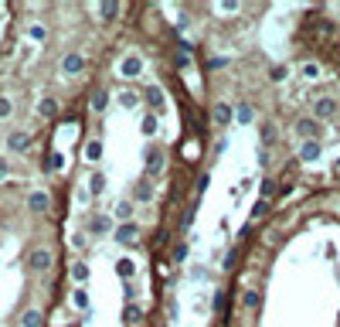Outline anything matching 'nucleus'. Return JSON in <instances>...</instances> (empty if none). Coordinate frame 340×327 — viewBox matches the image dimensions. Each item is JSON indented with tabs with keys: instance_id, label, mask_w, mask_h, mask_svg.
Returning a JSON list of instances; mask_svg holds the SVG:
<instances>
[{
	"instance_id": "nucleus-9",
	"label": "nucleus",
	"mask_w": 340,
	"mask_h": 327,
	"mask_svg": "<svg viewBox=\"0 0 340 327\" xmlns=\"http://www.w3.org/2000/svg\"><path fill=\"white\" fill-rule=\"evenodd\" d=\"M7 147H11L14 154H27V150H31V136L24 133V130H14V133H7Z\"/></svg>"
},
{
	"instance_id": "nucleus-25",
	"label": "nucleus",
	"mask_w": 340,
	"mask_h": 327,
	"mask_svg": "<svg viewBox=\"0 0 340 327\" xmlns=\"http://www.w3.org/2000/svg\"><path fill=\"white\" fill-rule=\"evenodd\" d=\"M21 327H41V310H38V307H31V310H24V317H21Z\"/></svg>"
},
{
	"instance_id": "nucleus-42",
	"label": "nucleus",
	"mask_w": 340,
	"mask_h": 327,
	"mask_svg": "<svg viewBox=\"0 0 340 327\" xmlns=\"http://www.w3.org/2000/svg\"><path fill=\"white\" fill-rule=\"evenodd\" d=\"M72 327H79V324H72Z\"/></svg>"
},
{
	"instance_id": "nucleus-32",
	"label": "nucleus",
	"mask_w": 340,
	"mask_h": 327,
	"mask_svg": "<svg viewBox=\"0 0 340 327\" xmlns=\"http://www.w3.org/2000/svg\"><path fill=\"white\" fill-rule=\"evenodd\" d=\"M259 191H262V201H265V198H272V194H276V181L265 177V181L259 184Z\"/></svg>"
},
{
	"instance_id": "nucleus-18",
	"label": "nucleus",
	"mask_w": 340,
	"mask_h": 327,
	"mask_svg": "<svg viewBox=\"0 0 340 327\" xmlns=\"http://www.w3.org/2000/svg\"><path fill=\"white\" fill-rule=\"evenodd\" d=\"M140 320H143V307H136V304H126L123 307V324H140Z\"/></svg>"
},
{
	"instance_id": "nucleus-7",
	"label": "nucleus",
	"mask_w": 340,
	"mask_h": 327,
	"mask_svg": "<svg viewBox=\"0 0 340 327\" xmlns=\"http://www.w3.org/2000/svg\"><path fill=\"white\" fill-rule=\"evenodd\" d=\"M211 120H215L218 130H225V126H231V120H235V109H231L228 102H215V109H211Z\"/></svg>"
},
{
	"instance_id": "nucleus-23",
	"label": "nucleus",
	"mask_w": 340,
	"mask_h": 327,
	"mask_svg": "<svg viewBox=\"0 0 340 327\" xmlns=\"http://www.w3.org/2000/svg\"><path fill=\"white\" fill-rule=\"evenodd\" d=\"M85 160H92V164H95V160H102V140H99V136L85 143Z\"/></svg>"
},
{
	"instance_id": "nucleus-31",
	"label": "nucleus",
	"mask_w": 340,
	"mask_h": 327,
	"mask_svg": "<svg viewBox=\"0 0 340 327\" xmlns=\"http://www.w3.org/2000/svg\"><path fill=\"white\" fill-rule=\"evenodd\" d=\"M72 280L82 286V283L89 280V266H85V262H75V266H72Z\"/></svg>"
},
{
	"instance_id": "nucleus-37",
	"label": "nucleus",
	"mask_w": 340,
	"mask_h": 327,
	"mask_svg": "<svg viewBox=\"0 0 340 327\" xmlns=\"http://www.w3.org/2000/svg\"><path fill=\"white\" fill-rule=\"evenodd\" d=\"M238 4H218V14H235Z\"/></svg>"
},
{
	"instance_id": "nucleus-8",
	"label": "nucleus",
	"mask_w": 340,
	"mask_h": 327,
	"mask_svg": "<svg viewBox=\"0 0 340 327\" xmlns=\"http://www.w3.org/2000/svg\"><path fill=\"white\" fill-rule=\"evenodd\" d=\"M143 99L150 102V109H153V113H163V109H167V92L160 89V85H150Z\"/></svg>"
},
{
	"instance_id": "nucleus-22",
	"label": "nucleus",
	"mask_w": 340,
	"mask_h": 327,
	"mask_svg": "<svg viewBox=\"0 0 340 327\" xmlns=\"http://www.w3.org/2000/svg\"><path fill=\"white\" fill-rule=\"evenodd\" d=\"M299 79L317 82L320 79V65H317V62H303V65H299Z\"/></svg>"
},
{
	"instance_id": "nucleus-3",
	"label": "nucleus",
	"mask_w": 340,
	"mask_h": 327,
	"mask_svg": "<svg viewBox=\"0 0 340 327\" xmlns=\"http://www.w3.org/2000/svg\"><path fill=\"white\" fill-rule=\"evenodd\" d=\"M323 133V126H320V120H313V116H303V120H296V136L299 140H317V136Z\"/></svg>"
},
{
	"instance_id": "nucleus-40",
	"label": "nucleus",
	"mask_w": 340,
	"mask_h": 327,
	"mask_svg": "<svg viewBox=\"0 0 340 327\" xmlns=\"http://www.w3.org/2000/svg\"><path fill=\"white\" fill-rule=\"evenodd\" d=\"M0 177H7V164L4 160H0Z\"/></svg>"
},
{
	"instance_id": "nucleus-43",
	"label": "nucleus",
	"mask_w": 340,
	"mask_h": 327,
	"mask_svg": "<svg viewBox=\"0 0 340 327\" xmlns=\"http://www.w3.org/2000/svg\"><path fill=\"white\" fill-rule=\"evenodd\" d=\"M337 208H340V204H337Z\"/></svg>"
},
{
	"instance_id": "nucleus-41",
	"label": "nucleus",
	"mask_w": 340,
	"mask_h": 327,
	"mask_svg": "<svg viewBox=\"0 0 340 327\" xmlns=\"http://www.w3.org/2000/svg\"><path fill=\"white\" fill-rule=\"evenodd\" d=\"M333 170H337V174H340V157H337V160H333Z\"/></svg>"
},
{
	"instance_id": "nucleus-34",
	"label": "nucleus",
	"mask_w": 340,
	"mask_h": 327,
	"mask_svg": "<svg viewBox=\"0 0 340 327\" xmlns=\"http://www.w3.org/2000/svg\"><path fill=\"white\" fill-rule=\"evenodd\" d=\"M11 113H14V102L7 99V96H0V120H7Z\"/></svg>"
},
{
	"instance_id": "nucleus-14",
	"label": "nucleus",
	"mask_w": 340,
	"mask_h": 327,
	"mask_svg": "<svg viewBox=\"0 0 340 327\" xmlns=\"http://www.w3.org/2000/svg\"><path fill=\"white\" fill-rule=\"evenodd\" d=\"M143 160H147V170H150V174H160V170H163V150H160V147H153V150L147 147Z\"/></svg>"
},
{
	"instance_id": "nucleus-11",
	"label": "nucleus",
	"mask_w": 340,
	"mask_h": 327,
	"mask_svg": "<svg viewBox=\"0 0 340 327\" xmlns=\"http://www.w3.org/2000/svg\"><path fill=\"white\" fill-rule=\"evenodd\" d=\"M259 140H262V150H269L272 143L279 140V130H276L272 120H262V123H259Z\"/></svg>"
},
{
	"instance_id": "nucleus-27",
	"label": "nucleus",
	"mask_w": 340,
	"mask_h": 327,
	"mask_svg": "<svg viewBox=\"0 0 340 327\" xmlns=\"http://www.w3.org/2000/svg\"><path fill=\"white\" fill-rule=\"evenodd\" d=\"M106 102H109V92L95 89V96H92V109H95V113H106Z\"/></svg>"
},
{
	"instance_id": "nucleus-36",
	"label": "nucleus",
	"mask_w": 340,
	"mask_h": 327,
	"mask_svg": "<svg viewBox=\"0 0 340 327\" xmlns=\"http://www.w3.org/2000/svg\"><path fill=\"white\" fill-rule=\"evenodd\" d=\"M174 259H177V262L187 259V246H177V249H174Z\"/></svg>"
},
{
	"instance_id": "nucleus-26",
	"label": "nucleus",
	"mask_w": 340,
	"mask_h": 327,
	"mask_svg": "<svg viewBox=\"0 0 340 327\" xmlns=\"http://www.w3.org/2000/svg\"><path fill=\"white\" fill-rule=\"evenodd\" d=\"M27 38L45 45V41H48V27H45V24H31V27H27Z\"/></svg>"
},
{
	"instance_id": "nucleus-17",
	"label": "nucleus",
	"mask_w": 340,
	"mask_h": 327,
	"mask_svg": "<svg viewBox=\"0 0 340 327\" xmlns=\"http://www.w3.org/2000/svg\"><path fill=\"white\" fill-rule=\"evenodd\" d=\"M235 123H242V126L255 123V109H252L249 102H238V106H235Z\"/></svg>"
},
{
	"instance_id": "nucleus-6",
	"label": "nucleus",
	"mask_w": 340,
	"mask_h": 327,
	"mask_svg": "<svg viewBox=\"0 0 340 327\" xmlns=\"http://www.w3.org/2000/svg\"><path fill=\"white\" fill-rule=\"evenodd\" d=\"M61 72H65V75H82V72H85V58H82V51H68V55L61 58Z\"/></svg>"
},
{
	"instance_id": "nucleus-16",
	"label": "nucleus",
	"mask_w": 340,
	"mask_h": 327,
	"mask_svg": "<svg viewBox=\"0 0 340 327\" xmlns=\"http://www.w3.org/2000/svg\"><path fill=\"white\" fill-rule=\"evenodd\" d=\"M116 276H119V280H126V283H133V276H136V262L129 259V256L116 259Z\"/></svg>"
},
{
	"instance_id": "nucleus-5",
	"label": "nucleus",
	"mask_w": 340,
	"mask_h": 327,
	"mask_svg": "<svg viewBox=\"0 0 340 327\" xmlns=\"http://www.w3.org/2000/svg\"><path fill=\"white\" fill-rule=\"evenodd\" d=\"M119 75H123V79H140V75H143V58L126 55L123 62H119Z\"/></svg>"
},
{
	"instance_id": "nucleus-20",
	"label": "nucleus",
	"mask_w": 340,
	"mask_h": 327,
	"mask_svg": "<svg viewBox=\"0 0 340 327\" xmlns=\"http://www.w3.org/2000/svg\"><path fill=\"white\" fill-rule=\"evenodd\" d=\"M119 14H123V7H119V4H99V17H102L106 24H113Z\"/></svg>"
},
{
	"instance_id": "nucleus-21",
	"label": "nucleus",
	"mask_w": 340,
	"mask_h": 327,
	"mask_svg": "<svg viewBox=\"0 0 340 327\" xmlns=\"http://www.w3.org/2000/svg\"><path fill=\"white\" fill-rule=\"evenodd\" d=\"M140 130H143V136H157L160 133V120L153 113H147L143 116V123H140Z\"/></svg>"
},
{
	"instance_id": "nucleus-2",
	"label": "nucleus",
	"mask_w": 340,
	"mask_h": 327,
	"mask_svg": "<svg viewBox=\"0 0 340 327\" xmlns=\"http://www.w3.org/2000/svg\"><path fill=\"white\" fill-rule=\"evenodd\" d=\"M337 116V99L333 96H320V99H313V120H333Z\"/></svg>"
},
{
	"instance_id": "nucleus-4",
	"label": "nucleus",
	"mask_w": 340,
	"mask_h": 327,
	"mask_svg": "<svg viewBox=\"0 0 340 327\" xmlns=\"http://www.w3.org/2000/svg\"><path fill=\"white\" fill-rule=\"evenodd\" d=\"M113 239L119 246H136V242H140V225H136V222H126V225H119L113 232Z\"/></svg>"
},
{
	"instance_id": "nucleus-10",
	"label": "nucleus",
	"mask_w": 340,
	"mask_h": 327,
	"mask_svg": "<svg viewBox=\"0 0 340 327\" xmlns=\"http://www.w3.org/2000/svg\"><path fill=\"white\" fill-rule=\"evenodd\" d=\"M89 232L92 235H109V232H113V215H92Z\"/></svg>"
},
{
	"instance_id": "nucleus-33",
	"label": "nucleus",
	"mask_w": 340,
	"mask_h": 327,
	"mask_svg": "<svg viewBox=\"0 0 340 327\" xmlns=\"http://www.w3.org/2000/svg\"><path fill=\"white\" fill-rule=\"evenodd\" d=\"M242 304L249 307V310H255V307H259V293H255V290H245V296H242Z\"/></svg>"
},
{
	"instance_id": "nucleus-39",
	"label": "nucleus",
	"mask_w": 340,
	"mask_h": 327,
	"mask_svg": "<svg viewBox=\"0 0 340 327\" xmlns=\"http://www.w3.org/2000/svg\"><path fill=\"white\" fill-rule=\"evenodd\" d=\"M72 246H75V249H85L89 242H85V235H75V239H72Z\"/></svg>"
},
{
	"instance_id": "nucleus-15",
	"label": "nucleus",
	"mask_w": 340,
	"mask_h": 327,
	"mask_svg": "<svg viewBox=\"0 0 340 327\" xmlns=\"http://www.w3.org/2000/svg\"><path fill=\"white\" fill-rule=\"evenodd\" d=\"M113 218L119 222V225H126V222H133V201H123V198H119V201L113 204Z\"/></svg>"
},
{
	"instance_id": "nucleus-28",
	"label": "nucleus",
	"mask_w": 340,
	"mask_h": 327,
	"mask_svg": "<svg viewBox=\"0 0 340 327\" xmlns=\"http://www.w3.org/2000/svg\"><path fill=\"white\" fill-rule=\"evenodd\" d=\"M72 304L79 307V310H89V293H85V286H79V290H75V293H72Z\"/></svg>"
},
{
	"instance_id": "nucleus-19",
	"label": "nucleus",
	"mask_w": 340,
	"mask_h": 327,
	"mask_svg": "<svg viewBox=\"0 0 340 327\" xmlns=\"http://www.w3.org/2000/svg\"><path fill=\"white\" fill-rule=\"evenodd\" d=\"M38 116H41V120L58 116V99H51V96H48V99H41V102H38Z\"/></svg>"
},
{
	"instance_id": "nucleus-30",
	"label": "nucleus",
	"mask_w": 340,
	"mask_h": 327,
	"mask_svg": "<svg viewBox=\"0 0 340 327\" xmlns=\"http://www.w3.org/2000/svg\"><path fill=\"white\" fill-rule=\"evenodd\" d=\"M133 201H153V188H150V184H136Z\"/></svg>"
},
{
	"instance_id": "nucleus-13",
	"label": "nucleus",
	"mask_w": 340,
	"mask_h": 327,
	"mask_svg": "<svg viewBox=\"0 0 340 327\" xmlns=\"http://www.w3.org/2000/svg\"><path fill=\"white\" fill-rule=\"evenodd\" d=\"M27 208H31L34 215H45L48 208H51V198H48L45 191H31L27 194Z\"/></svg>"
},
{
	"instance_id": "nucleus-12",
	"label": "nucleus",
	"mask_w": 340,
	"mask_h": 327,
	"mask_svg": "<svg viewBox=\"0 0 340 327\" xmlns=\"http://www.w3.org/2000/svg\"><path fill=\"white\" fill-rule=\"evenodd\" d=\"M320 154H323L320 140H306V143H299V160H303V164H313V160H320Z\"/></svg>"
},
{
	"instance_id": "nucleus-1",
	"label": "nucleus",
	"mask_w": 340,
	"mask_h": 327,
	"mask_svg": "<svg viewBox=\"0 0 340 327\" xmlns=\"http://www.w3.org/2000/svg\"><path fill=\"white\" fill-rule=\"evenodd\" d=\"M51 266H55V252H51V249L38 246V249H31V252H27V270L45 273V270H51Z\"/></svg>"
},
{
	"instance_id": "nucleus-29",
	"label": "nucleus",
	"mask_w": 340,
	"mask_h": 327,
	"mask_svg": "<svg viewBox=\"0 0 340 327\" xmlns=\"http://www.w3.org/2000/svg\"><path fill=\"white\" fill-rule=\"evenodd\" d=\"M89 188H92V194H102V191H106V174H102V170H95V174L89 177Z\"/></svg>"
},
{
	"instance_id": "nucleus-24",
	"label": "nucleus",
	"mask_w": 340,
	"mask_h": 327,
	"mask_svg": "<svg viewBox=\"0 0 340 327\" xmlns=\"http://www.w3.org/2000/svg\"><path fill=\"white\" fill-rule=\"evenodd\" d=\"M119 106H123V109H136V106H140V96H136L133 89H123L119 92Z\"/></svg>"
},
{
	"instance_id": "nucleus-35",
	"label": "nucleus",
	"mask_w": 340,
	"mask_h": 327,
	"mask_svg": "<svg viewBox=\"0 0 340 327\" xmlns=\"http://www.w3.org/2000/svg\"><path fill=\"white\" fill-rule=\"evenodd\" d=\"M187 65H191V55H187V48H184L181 55H177V68H181V72H184V68H187Z\"/></svg>"
},
{
	"instance_id": "nucleus-38",
	"label": "nucleus",
	"mask_w": 340,
	"mask_h": 327,
	"mask_svg": "<svg viewBox=\"0 0 340 327\" xmlns=\"http://www.w3.org/2000/svg\"><path fill=\"white\" fill-rule=\"evenodd\" d=\"M265 208H269V201H255V208H252V215H265Z\"/></svg>"
}]
</instances>
